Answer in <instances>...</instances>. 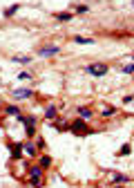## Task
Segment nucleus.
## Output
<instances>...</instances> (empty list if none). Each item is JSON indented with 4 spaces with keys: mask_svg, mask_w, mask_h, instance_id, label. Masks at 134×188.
Here are the masks:
<instances>
[{
    "mask_svg": "<svg viewBox=\"0 0 134 188\" xmlns=\"http://www.w3.org/2000/svg\"><path fill=\"white\" fill-rule=\"evenodd\" d=\"M87 72L94 74V76H103V74H107V65H100V63H96V65H87Z\"/></svg>",
    "mask_w": 134,
    "mask_h": 188,
    "instance_id": "f257e3e1",
    "label": "nucleus"
},
{
    "mask_svg": "<svg viewBox=\"0 0 134 188\" xmlns=\"http://www.w3.org/2000/svg\"><path fill=\"white\" fill-rule=\"evenodd\" d=\"M56 51H58V47H56V45H49V47H42L38 54H40V56H54Z\"/></svg>",
    "mask_w": 134,
    "mask_h": 188,
    "instance_id": "f03ea898",
    "label": "nucleus"
},
{
    "mask_svg": "<svg viewBox=\"0 0 134 188\" xmlns=\"http://www.w3.org/2000/svg\"><path fill=\"white\" fill-rule=\"evenodd\" d=\"M14 94H16L18 99H29V96H31V90H16Z\"/></svg>",
    "mask_w": 134,
    "mask_h": 188,
    "instance_id": "7ed1b4c3",
    "label": "nucleus"
},
{
    "mask_svg": "<svg viewBox=\"0 0 134 188\" xmlns=\"http://www.w3.org/2000/svg\"><path fill=\"white\" fill-rule=\"evenodd\" d=\"M81 117H83V119H90V117H92V110H87V108H81Z\"/></svg>",
    "mask_w": 134,
    "mask_h": 188,
    "instance_id": "20e7f679",
    "label": "nucleus"
},
{
    "mask_svg": "<svg viewBox=\"0 0 134 188\" xmlns=\"http://www.w3.org/2000/svg\"><path fill=\"white\" fill-rule=\"evenodd\" d=\"M16 11H18V5H11V7H9L7 11H5V16H14Z\"/></svg>",
    "mask_w": 134,
    "mask_h": 188,
    "instance_id": "39448f33",
    "label": "nucleus"
},
{
    "mask_svg": "<svg viewBox=\"0 0 134 188\" xmlns=\"http://www.w3.org/2000/svg\"><path fill=\"white\" fill-rule=\"evenodd\" d=\"M45 114H47V119H54V117H56V108H47Z\"/></svg>",
    "mask_w": 134,
    "mask_h": 188,
    "instance_id": "423d86ee",
    "label": "nucleus"
},
{
    "mask_svg": "<svg viewBox=\"0 0 134 188\" xmlns=\"http://www.w3.org/2000/svg\"><path fill=\"white\" fill-rule=\"evenodd\" d=\"M74 130H76V132H83V130H85L83 121H76V123H74Z\"/></svg>",
    "mask_w": 134,
    "mask_h": 188,
    "instance_id": "0eeeda50",
    "label": "nucleus"
},
{
    "mask_svg": "<svg viewBox=\"0 0 134 188\" xmlns=\"http://www.w3.org/2000/svg\"><path fill=\"white\" fill-rule=\"evenodd\" d=\"M56 18H58V20H72V14H58Z\"/></svg>",
    "mask_w": 134,
    "mask_h": 188,
    "instance_id": "6e6552de",
    "label": "nucleus"
},
{
    "mask_svg": "<svg viewBox=\"0 0 134 188\" xmlns=\"http://www.w3.org/2000/svg\"><path fill=\"white\" fill-rule=\"evenodd\" d=\"M7 112H9V114H20V112H18V108H14V105H9Z\"/></svg>",
    "mask_w": 134,
    "mask_h": 188,
    "instance_id": "1a4fd4ad",
    "label": "nucleus"
},
{
    "mask_svg": "<svg viewBox=\"0 0 134 188\" xmlns=\"http://www.w3.org/2000/svg\"><path fill=\"white\" fill-rule=\"evenodd\" d=\"M76 43H81V45H87V43H92L90 38H76Z\"/></svg>",
    "mask_w": 134,
    "mask_h": 188,
    "instance_id": "9d476101",
    "label": "nucleus"
},
{
    "mask_svg": "<svg viewBox=\"0 0 134 188\" xmlns=\"http://www.w3.org/2000/svg\"><path fill=\"white\" fill-rule=\"evenodd\" d=\"M123 72H125V74H132V63H127L125 67H123Z\"/></svg>",
    "mask_w": 134,
    "mask_h": 188,
    "instance_id": "9b49d317",
    "label": "nucleus"
},
{
    "mask_svg": "<svg viewBox=\"0 0 134 188\" xmlns=\"http://www.w3.org/2000/svg\"><path fill=\"white\" fill-rule=\"evenodd\" d=\"M11 150H14V157H20V145H14Z\"/></svg>",
    "mask_w": 134,
    "mask_h": 188,
    "instance_id": "f8f14e48",
    "label": "nucleus"
},
{
    "mask_svg": "<svg viewBox=\"0 0 134 188\" xmlns=\"http://www.w3.org/2000/svg\"><path fill=\"white\" fill-rule=\"evenodd\" d=\"M40 163H42V166H49V163H51V159H49V157H42V159H40Z\"/></svg>",
    "mask_w": 134,
    "mask_h": 188,
    "instance_id": "ddd939ff",
    "label": "nucleus"
},
{
    "mask_svg": "<svg viewBox=\"0 0 134 188\" xmlns=\"http://www.w3.org/2000/svg\"><path fill=\"white\" fill-rule=\"evenodd\" d=\"M103 114H105V117H107V114H114V108H105V110H103Z\"/></svg>",
    "mask_w": 134,
    "mask_h": 188,
    "instance_id": "4468645a",
    "label": "nucleus"
}]
</instances>
